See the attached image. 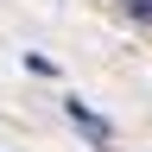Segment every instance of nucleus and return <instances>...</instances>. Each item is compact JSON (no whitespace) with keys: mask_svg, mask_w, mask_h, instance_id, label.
Returning a JSON list of instances; mask_svg holds the SVG:
<instances>
[{"mask_svg":"<svg viewBox=\"0 0 152 152\" xmlns=\"http://www.w3.org/2000/svg\"><path fill=\"white\" fill-rule=\"evenodd\" d=\"M146 19H152V7H146Z\"/></svg>","mask_w":152,"mask_h":152,"instance_id":"obj_3","label":"nucleus"},{"mask_svg":"<svg viewBox=\"0 0 152 152\" xmlns=\"http://www.w3.org/2000/svg\"><path fill=\"white\" fill-rule=\"evenodd\" d=\"M108 7H127V13H140V19H146V7H152V0H108Z\"/></svg>","mask_w":152,"mask_h":152,"instance_id":"obj_2","label":"nucleus"},{"mask_svg":"<svg viewBox=\"0 0 152 152\" xmlns=\"http://www.w3.org/2000/svg\"><path fill=\"white\" fill-rule=\"evenodd\" d=\"M70 121H76V127H83V133H89V140H95V146H108V140H114V133H108V121H95V114H89L83 102H70Z\"/></svg>","mask_w":152,"mask_h":152,"instance_id":"obj_1","label":"nucleus"}]
</instances>
